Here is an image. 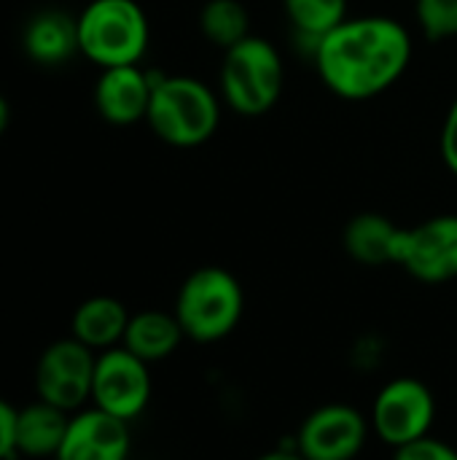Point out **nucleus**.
Here are the masks:
<instances>
[{
	"label": "nucleus",
	"mask_w": 457,
	"mask_h": 460,
	"mask_svg": "<svg viewBox=\"0 0 457 460\" xmlns=\"http://www.w3.org/2000/svg\"><path fill=\"white\" fill-rule=\"evenodd\" d=\"M369 434V418L358 407L331 402L302 420L294 447L304 460H356L364 453Z\"/></svg>",
	"instance_id": "nucleus-9"
},
{
	"label": "nucleus",
	"mask_w": 457,
	"mask_h": 460,
	"mask_svg": "<svg viewBox=\"0 0 457 460\" xmlns=\"http://www.w3.org/2000/svg\"><path fill=\"white\" fill-rule=\"evenodd\" d=\"M154 396L151 364L129 353L124 345L97 353L94 380H92V407L119 418L137 420Z\"/></svg>",
	"instance_id": "nucleus-8"
},
{
	"label": "nucleus",
	"mask_w": 457,
	"mask_h": 460,
	"mask_svg": "<svg viewBox=\"0 0 457 460\" xmlns=\"http://www.w3.org/2000/svg\"><path fill=\"white\" fill-rule=\"evenodd\" d=\"M129 315L132 313L116 296H108V294L89 296L70 315V337L94 353L119 348L124 342Z\"/></svg>",
	"instance_id": "nucleus-14"
},
{
	"label": "nucleus",
	"mask_w": 457,
	"mask_h": 460,
	"mask_svg": "<svg viewBox=\"0 0 457 460\" xmlns=\"http://www.w3.org/2000/svg\"><path fill=\"white\" fill-rule=\"evenodd\" d=\"M401 229L404 226L393 224L382 213H358L347 221L342 232V245L347 256L364 267L396 264Z\"/></svg>",
	"instance_id": "nucleus-15"
},
{
	"label": "nucleus",
	"mask_w": 457,
	"mask_h": 460,
	"mask_svg": "<svg viewBox=\"0 0 457 460\" xmlns=\"http://www.w3.org/2000/svg\"><path fill=\"white\" fill-rule=\"evenodd\" d=\"M183 329L175 318V313L167 310H140L129 315L127 332H124V348L143 358L145 364H162L167 361L183 342Z\"/></svg>",
	"instance_id": "nucleus-16"
},
{
	"label": "nucleus",
	"mask_w": 457,
	"mask_h": 460,
	"mask_svg": "<svg viewBox=\"0 0 457 460\" xmlns=\"http://www.w3.org/2000/svg\"><path fill=\"white\" fill-rule=\"evenodd\" d=\"M396 267L415 280L442 286L457 278V216L444 213L401 229Z\"/></svg>",
	"instance_id": "nucleus-10"
},
{
	"label": "nucleus",
	"mask_w": 457,
	"mask_h": 460,
	"mask_svg": "<svg viewBox=\"0 0 457 460\" xmlns=\"http://www.w3.org/2000/svg\"><path fill=\"white\" fill-rule=\"evenodd\" d=\"M442 156L450 172L457 178V97L447 111L444 127H442Z\"/></svg>",
	"instance_id": "nucleus-23"
},
{
	"label": "nucleus",
	"mask_w": 457,
	"mask_h": 460,
	"mask_svg": "<svg viewBox=\"0 0 457 460\" xmlns=\"http://www.w3.org/2000/svg\"><path fill=\"white\" fill-rule=\"evenodd\" d=\"M256 460H304L299 456V450L291 445V447H277V450H269L264 456H259Z\"/></svg>",
	"instance_id": "nucleus-24"
},
{
	"label": "nucleus",
	"mask_w": 457,
	"mask_h": 460,
	"mask_svg": "<svg viewBox=\"0 0 457 460\" xmlns=\"http://www.w3.org/2000/svg\"><path fill=\"white\" fill-rule=\"evenodd\" d=\"M70 423V412L51 407L35 399L27 407H19L16 415V456L19 458H51L57 456L65 431Z\"/></svg>",
	"instance_id": "nucleus-17"
},
{
	"label": "nucleus",
	"mask_w": 457,
	"mask_h": 460,
	"mask_svg": "<svg viewBox=\"0 0 457 460\" xmlns=\"http://www.w3.org/2000/svg\"><path fill=\"white\" fill-rule=\"evenodd\" d=\"M151 92L154 75L140 65L105 67L94 84V108L108 124L129 127L148 116Z\"/></svg>",
	"instance_id": "nucleus-12"
},
{
	"label": "nucleus",
	"mask_w": 457,
	"mask_h": 460,
	"mask_svg": "<svg viewBox=\"0 0 457 460\" xmlns=\"http://www.w3.org/2000/svg\"><path fill=\"white\" fill-rule=\"evenodd\" d=\"M393 460H457V450L450 442L428 434L417 442L393 450Z\"/></svg>",
	"instance_id": "nucleus-21"
},
{
	"label": "nucleus",
	"mask_w": 457,
	"mask_h": 460,
	"mask_svg": "<svg viewBox=\"0 0 457 460\" xmlns=\"http://www.w3.org/2000/svg\"><path fill=\"white\" fill-rule=\"evenodd\" d=\"M436 412V396L423 380L393 377L377 391L369 412V426L382 445L399 450L428 437L434 431Z\"/></svg>",
	"instance_id": "nucleus-6"
},
{
	"label": "nucleus",
	"mask_w": 457,
	"mask_h": 460,
	"mask_svg": "<svg viewBox=\"0 0 457 460\" xmlns=\"http://www.w3.org/2000/svg\"><path fill=\"white\" fill-rule=\"evenodd\" d=\"M199 30L213 46L226 51L250 35L248 8L240 0H207L199 11Z\"/></svg>",
	"instance_id": "nucleus-18"
},
{
	"label": "nucleus",
	"mask_w": 457,
	"mask_h": 460,
	"mask_svg": "<svg viewBox=\"0 0 457 460\" xmlns=\"http://www.w3.org/2000/svg\"><path fill=\"white\" fill-rule=\"evenodd\" d=\"M415 16L428 40L457 38V0H417Z\"/></svg>",
	"instance_id": "nucleus-20"
},
{
	"label": "nucleus",
	"mask_w": 457,
	"mask_h": 460,
	"mask_svg": "<svg viewBox=\"0 0 457 460\" xmlns=\"http://www.w3.org/2000/svg\"><path fill=\"white\" fill-rule=\"evenodd\" d=\"M286 86V67L280 51L267 40L248 35L224 51L221 94L240 116H264L272 111Z\"/></svg>",
	"instance_id": "nucleus-5"
},
{
	"label": "nucleus",
	"mask_w": 457,
	"mask_h": 460,
	"mask_svg": "<svg viewBox=\"0 0 457 460\" xmlns=\"http://www.w3.org/2000/svg\"><path fill=\"white\" fill-rule=\"evenodd\" d=\"M283 8L296 30V38L310 40L312 51L326 32L347 19V0H283Z\"/></svg>",
	"instance_id": "nucleus-19"
},
{
	"label": "nucleus",
	"mask_w": 457,
	"mask_h": 460,
	"mask_svg": "<svg viewBox=\"0 0 457 460\" xmlns=\"http://www.w3.org/2000/svg\"><path fill=\"white\" fill-rule=\"evenodd\" d=\"M97 353L73 337L51 342L35 361V396L65 412H78L92 402Z\"/></svg>",
	"instance_id": "nucleus-7"
},
{
	"label": "nucleus",
	"mask_w": 457,
	"mask_h": 460,
	"mask_svg": "<svg viewBox=\"0 0 457 460\" xmlns=\"http://www.w3.org/2000/svg\"><path fill=\"white\" fill-rule=\"evenodd\" d=\"M145 121L167 146L197 148L215 135L221 124V105L215 92L199 78L154 75Z\"/></svg>",
	"instance_id": "nucleus-3"
},
{
	"label": "nucleus",
	"mask_w": 457,
	"mask_h": 460,
	"mask_svg": "<svg viewBox=\"0 0 457 460\" xmlns=\"http://www.w3.org/2000/svg\"><path fill=\"white\" fill-rule=\"evenodd\" d=\"M129 423L89 404L70 415L65 439L54 460H129Z\"/></svg>",
	"instance_id": "nucleus-11"
},
{
	"label": "nucleus",
	"mask_w": 457,
	"mask_h": 460,
	"mask_svg": "<svg viewBox=\"0 0 457 460\" xmlns=\"http://www.w3.org/2000/svg\"><path fill=\"white\" fill-rule=\"evenodd\" d=\"M78 19V51L100 70L140 65L148 51V16L137 0H92Z\"/></svg>",
	"instance_id": "nucleus-4"
},
{
	"label": "nucleus",
	"mask_w": 457,
	"mask_h": 460,
	"mask_svg": "<svg viewBox=\"0 0 457 460\" xmlns=\"http://www.w3.org/2000/svg\"><path fill=\"white\" fill-rule=\"evenodd\" d=\"M16 415L19 410L0 396V460H13L16 456Z\"/></svg>",
	"instance_id": "nucleus-22"
},
{
	"label": "nucleus",
	"mask_w": 457,
	"mask_h": 460,
	"mask_svg": "<svg viewBox=\"0 0 457 460\" xmlns=\"http://www.w3.org/2000/svg\"><path fill=\"white\" fill-rule=\"evenodd\" d=\"M312 59L329 92L361 102L388 92L407 73L412 38L391 16H356L326 32Z\"/></svg>",
	"instance_id": "nucleus-1"
},
{
	"label": "nucleus",
	"mask_w": 457,
	"mask_h": 460,
	"mask_svg": "<svg viewBox=\"0 0 457 460\" xmlns=\"http://www.w3.org/2000/svg\"><path fill=\"white\" fill-rule=\"evenodd\" d=\"M172 313L189 342L215 345L234 334L245 315L242 283L224 267H199L180 283Z\"/></svg>",
	"instance_id": "nucleus-2"
},
{
	"label": "nucleus",
	"mask_w": 457,
	"mask_h": 460,
	"mask_svg": "<svg viewBox=\"0 0 457 460\" xmlns=\"http://www.w3.org/2000/svg\"><path fill=\"white\" fill-rule=\"evenodd\" d=\"M8 124H11V105H8V100L0 94V135L8 129Z\"/></svg>",
	"instance_id": "nucleus-25"
},
{
	"label": "nucleus",
	"mask_w": 457,
	"mask_h": 460,
	"mask_svg": "<svg viewBox=\"0 0 457 460\" xmlns=\"http://www.w3.org/2000/svg\"><path fill=\"white\" fill-rule=\"evenodd\" d=\"M22 49L30 62L40 67H59L78 51V19L62 8H43L32 13L22 30Z\"/></svg>",
	"instance_id": "nucleus-13"
}]
</instances>
